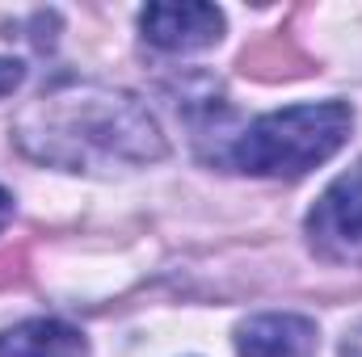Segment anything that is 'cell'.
<instances>
[{"mask_svg": "<svg viewBox=\"0 0 362 357\" xmlns=\"http://www.w3.org/2000/svg\"><path fill=\"white\" fill-rule=\"evenodd\" d=\"M13 139L30 160L68 173L144 169L165 156V135L152 109L135 92L105 85L42 92L17 114Z\"/></svg>", "mask_w": 362, "mask_h": 357, "instance_id": "6da1fadb", "label": "cell"}, {"mask_svg": "<svg viewBox=\"0 0 362 357\" xmlns=\"http://www.w3.org/2000/svg\"><path fill=\"white\" fill-rule=\"evenodd\" d=\"M354 109L346 101H308L257 118L232 143V164L253 177H303L333 160L350 139Z\"/></svg>", "mask_w": 362, "mask_h": 357, "instance_id": "7a4b0ae2", "label": "cell"}, {"mask_svg": "<svg viewBox=\"0 0 362 357\" xmlns=\"http://www.w3.org/2000/svg\"><path fill=\"white\" fill-rule=\"evenodd\" d=\"M308 244L329 265H362V169L337 177L308 214Z\"/></svg>", "mask_w": 362, "mask_h": 357, "instance_id": "3957f363", "label": "cell"}, {"mask_svg": "<svg viewBox=\"0 0 362 357\" xmlns=\"http://www.w3.org/2000/svg\"><path fill=\"white\" fill-rule=\"evenodd\" d=\"M139 30L144 42L169 55H189V51H206L223 38V13L215 4H198V0H181V4H148L139 13Z\"/></svg>", "mask_w": 362, "mask_h": 357, "instance_id": "277c9868", "label": "cell"}, {"mask_svg": "<svg viewBox=\"0 0 362 357\" xmlns=\"http://www.w3.org/2000/svg\"><path fill=\"white\" fill-rule=\"evenodd\" d=\"M316 324L303 315H253L236 332V353L240 357H316Z\"/></svg>", "mask_w": 362, "mask_h": 357, "instance_id": "5b68a950", "label": "cell"}, {"mask_svg": "<svg viewBox=\"0 0 362 357\" xmlns=\"http://www.w3.org/2000/svg\"><path fill=\"white\" fill-rule=\"evenodd\" d=\"M0 357H89V341L64 320H25L0 332Z\"/></svg>", "mask_w": 362, "mask_h": 357, "instance_id": "8992f818", "label": "cell"}, {"mask_svg": "<svg viewBox=\"0 0 362 357\" xmlns=\"http://www.w3.org/2000/svg\"><path fill=\"white\" fill-rule=\"evenodd\" d=\"M21 80H25V63L21 59H0V97H8Z\"/></svg>", "mask_w": 362, "mask_h": 357, "instance_id": "52a82bcc", "label": "cell"}, {"mask_svg": "<svg viewBox=\"0 0 362 357\" xmlns=\"http://www.w3.org/2000/svg\"><path fill=\"white\" fill-rule=\"evenodd\" d=\"M341 357H362V320L346 332V341H341Z\"/></svg>", "mask_w": 362, "mask_h": 357, "instance_id": "ba28073f", "label": "cell"}, {"mask_svg": "<svg viewBox=\"0 0 362 357\" xmlns=\"http://www.w3.org/2000/svg\"><path fill=\"white\" fill-rule=\"evenodd\" d=\"M8 219H13V193H8V189L0 185V227H4Z\"/></svg>", "mask_w": 362, "mask_h": 357, "instance_id": "9c48e42d", "label": "cell"}]
</instances>
